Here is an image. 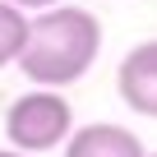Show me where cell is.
<instances>
[{"mask_svg": "<svg viewBox=\"0 0 157 157\" xmlns=\"http://www.w3.org/2000/svg\"><path fill=\"white\" fill-rule=\"evenodd\" d=\"M116 93L129 111L157 120V37L125 51V60L116 69Z\"/></svg>", "mask_w": 157, "mask_h": 157, "instance_id": "obj_3", "label": "cell"}, {"mask_svg": "<svg viewBox=\"0 0 157 157\" xmlns=\"http://www.w3.org/2000/svg\"><path fill=\"white\" fill-rule=\"evenodd\" d=\"M0 157H28V152H19V148H0Z\"/></svg>", "mask_w": 157, "mask_h": 157, "instance_id": "obj_7", "label": "cell"}, {"mask_svg": "<svg viewBox=\"0 0 157 157\" xmlns=\"http://www.w3.org/2000/svg\"><path fill=\"white\" fill-rule=\"evenodd\" d=\"M148 157H157V152H148Z\"/></svg>", "mask_w": 157, "mask_h": 157, "instance_id": "obj_8", "label": "cell"}, {"mask_svg": "<svg viewBox=\"0 0 157 157\" xmlns=\"http://www.w3.org/2000/svg\"><path fill=\"white\" fill-rule=\"evenodd\" d=\"M23 42H28V14L19 5H10V0H0V69L19 65Z\"/></svg>", "mask_w": 157, "mask_h": 157, "instance_id": "obj_5", "label": "cell"}, {"mask_svg": "<svg viewBox=\"0 0 157 157\" xmlns=\"http://www.w3.org/2000/svg\"><path fill=\"white\" fill-rule=\"evenodd\" d=\"M65 157H148V148L134 129L116 120H93L65 139Z\"/></svg>", "mask_w": 157, "mask_h": 157, "instance_id": "obj_4", "label": "cell"}, {"mask_svg": "<svg viewBox=\"0 0 157 157\" xmlns=\"http://www.w3.org/2000/svg\"><path fill=\"white\" fill-rule=\"evenodd\" d=\"M102 56V23L83 5H51L28 19L19 74L33 88H69Z\"/></svg>", "mask_w": 157, "mask_h": 157, "instance_id": "obj_1", "label": "cell"}, {"mask_svg": "<svg viewBox=\"0 0 157 157\" xmlns=\"http://www.w3.org/2000/svg\"><path fill=\"white\" fill-rule=\"evenodd\" d=\"M10 5H19L23 14L33 10V14H42V10H51V5H65V0H10Z\"/></svg>", "mask_w": 157, "mask_h": 157, "instance_id": "obj_6", "label": "cell"}, {"mask_svg": "<svg viewBox=\"0 0 157 157\" xmlns=\"http://www.w3.org/2000/svg\"><path fill=\"white\" fill-rule=\"evenodd\" d=\"M74 134V106L65 102L60 88H33L23 97L10 102L5 111V139L19 152H51L65 148V139Z\"/></svg>", "mask_w": 157, "mask_h": 157, "instance_id": "obj_2", "label": "cell"}]
</instances>
